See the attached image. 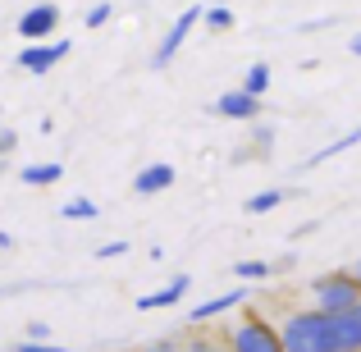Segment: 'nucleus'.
Listing matches in <instances>:
<instances>
[{"label": "nucleus", "instance_id": "f257e3e1", "mask_svg": "<svg viewBox=\"0 0 361 352\" xmlns=\"http://www.w3.org/2000/svg\"><path fill=\"white\" fill-rule=\"evenodd\" d=\"M283 352H343L334 334V316L320 307H298L279 320Z\"/></svg>", "mask_w": 361, "mask_h": 352}, {"label": "nucleus", "instance_id": "f03ea898", "mask_svg": "<svg viewBox=\"0 0 361 352\" xmlns=\"http://www.w3.org/2000/svg\"><path fill=\"white\" fill-rule=\"evenodd\" d=\"M220 334H224V344H229V352H283L279 325H270L265 316H252V311L238 316V320H229Z\"/></svg>", "mask_w": 361, "mask_h": 352}, {"label": "nucleus", "instance_id": "7ed1b4c3", "mask_svg": "<svg viewBox=\"0 0 361 352\" xmlns=\"http://www.w3.org/2000/svg\"><path fill=\"white\" fill-rule=\"evenodd\" d=\"M361 302V279L353 270H329L320 279H311V307L329 311V316H343Z\"/></svg>", "mask_w": 361, "mask_h": 352}, {"label": "nucleus", "instance_id": "20e7f679", "mask_svg": "<svg viewBox=\"0 0 361 352\" xmlns=\"http://www.w3.org/2000/svg\"><path fill=\"white\" fill-rule=\"evenodd\" d=\"M202 18H206V9H197V5H188V9H183V14H178V18H174V23H169V32H165V37H160V46H156V51H151V69H165V64H169V60H174V55H178V51H183V42H188V32H192V28H197V23H202Z\"/></svg>", "mask_w": 361, "mask_h": 352}, {"label": "nucleus", "instance_id": "39448f33", "mask_svg": "<svg viewBox=\"0 0 361 352\" xmlns=\"http://www.w3.org/2000/svg\"><path fill=\"white\" fill-rule=\"evenodd\" d=\"M14 28H18V37H23V42H55V28H60V5L42 0V5H32Z\"/></svg>", "mask_w": 361, "mask_h": 352}, {"label": "nucleus", "instance_id": "423d86ee", "mask_svg": "<svg viewBox=\"0 0 361 352\" xmlns=\"http://www.w3.org/2000/svg\"><path fill=\"white\" fill-rule=\"evenodd\" d=\"M64 55H69V42H60V37H55V42H27L23 51H18V69L23 73H51Z\"/></svg>", "mask_w": 361, "mask_h": 352}, {"label": "nucleus", "instance_id": "0eeeda50", "mask_svg": "<svg viewBox=\"0 0 361 352\" xmlns=\"http://www.w3.org/2000/svg\"><path fill=\"white\" fill-rule=\"evenodd\" d=\"M247 302V289H229V293H215V298H206V302H197L192 311H188V325H211L215 316H229V311H238Z\"/></svg>", "mask_w": 361, "mask_h": 352}, {"label": "nucleus", "instance_id": "6e6552de", "mask_svg": "<svg viewBox=\"0 0 361 352\" xmlns=\"http://www.w3.org/2000/svg\"><path fill=\"white\" fill-rule=\"evenodd\" d=\"M215 115L238 119V123H252L256 115H261V97H252L247 87H233V92H224V97L215 101Z\"/></svg>", "mask_w": 361, "mask_h": 352}, {"label": "nucleus", "instance_id": "1a4fd4ad", "mask_svg": "<svg viewBox=\"0 0 361 352\" xmlns=\"http://www.w3.org/2000/svg\"><path fill=\"white\" fill-rule=\"evenodd\" d=\"M174 178H178V169L165 165V160H156V165H147V169H137V174H133V193H137V197L169 193V188H174Z\"/></svg>", "mask_w": 361, "mask_h": 352}, {"label": "nucleus", "instance_id": "9d476101", "mask_svg": "<svg viewBox=\"0 0 361 352\" xmlns=\"http://www.w3.org/2000/svg\"><path fill=\"white\" fill-rule=\"evenodd\" d=\"M188 289H192V274H174V279L165 284V289H151L137 298V311H160V307H178V302L188 298Z\"/></svg>", "mask_w": 361, "mask_h": 352}, {"label": "nucleus", "instance_id": "9b49d317", "mask_svg": "<svg viewBox=\"0 0 361 352\" xmlns=\"http://www.w3.org/2000/svg\"><path fill=\"white\" fill-rule=\"evenodd\" d=\"M334 334L343 352H361V302L353 311H343V316H334Z\"/></svg>", "mask_w": 361, "mask_h": 352}, {"label": "nucleus", "instance_id": "f8f14e48", "mask_svg": "<svg viewBox=\"0 0 361 352\" xmlns=\"http://www.w3.org/2000/svg\"><path fill=\"white\" fill-rule=\"evenodd\" d=\"M18 178H23L27 188H51L64 178V165H55V160H46V165H23L18 169Z\"/></svg>", "mask_w": 361, "mask_h": 352}, {"label": "nucleus", "instance_id": "ddd939ff", "mask_svg": "<svg viewBox=\"0 0 361 352\" xmlns=\"http://www.w3.org/2000/svg\"><path fill=\"white\" fill-rule=\"evenodd\" d=\"M274 206H283V188H265V193H252L243 202V211L247 215H270Z\"/></svg>", "mask_w": 361, "mask_h": 352}, {"label": "nucleus", "instance_id": "4468645a", "mask_svg": "<svg viewBox=\"0 0 361 352\" xmlns=\"http://www.w3.org/2000/svg\"><path fill=\"white\" fill-rule=\"evenodd\" d=\"M357 142H361V128L343 133V138H338V142H329V147H320L316 156L307 160V165H320V160H334V156H343V151H353V147H357Z\"/></svg>", "mask_w": 361, "mask_h": 352}, {"label": "nucleus", "instance_id": "2eb2a0df", "mask_svg": "<svg viewBox=\"0 0 361 352\" xmlns=\"http://www.w3.org/2000/svg\"><path fill=\"white\" fill-rule=\"evenodd\" d=\"M60 215H64V220H97L101 206L92 202V197H69V202L60 206Z\"/></svg>", "mask_w": 361, "mask_h": 352}, {"label": "nucleus", "instance_id": "dca6fc26", "mask_svg": "<svg viewBox=\"0 0 361 352\" xmlns=\"http://www.w3.org/2000/svg\"><path fill=\"white\" fill-rule=\"evenodd\" d=\"M270 78H274V73H270V64H265V60H256V64H252V69H247V78H243V87H247V92H252V97H265V92H270Z\"/></svg>", "mask_w": 361, "mask_h": 352}, {"label": "nucleus", "instance_id": "f3484780", "mask_svg": "<svg viewBox=\"0 0 361 352\" xmlns=\"http://www.w3.org/2000/svg\"><path fill=\"white\" fill-rule=\"evenodd\" d=\"M183 352H229V344H224V334H206V329H197V334H188Z\"/></svg>", "mask_w": 361, "mask_h": 352}, {"label": "nucleus", "instance_id": "a211bd4d", "mask_svg": "<svg viewBox=\"0 0 361 352\" xmlns=\"http://www.w3.org/2000/svg\"><path fill=\"white\" fill-rule=\"evenodd\" d=\"M233 274H238V279H270L274 261H238V265H233Z\"/></svg>", "mask_w": 361, "mask_h": 352}, {"label": "nucleus", "instance_id": "6ab92c4d", "mask_svg": "<svg viewBox=\"0 0 361 352\" xmlns=\"http://www.w3.org/2000/svg\"><path fill=\"white\" fill-rule=\"evenodd\" d=\"M202 23L211 28V32H229V28H233V9L229 5H215V9H206Z\"/></svg>", "mask_w": 361, "mask_h": 352}, {"label": "nucleus", "instance_id": "aec40b11", "mask_svg": "<svg viewBox=\"0 0 361 352\" xmlns=\"http://www.w3.org/2000/svg\"><path fill=\"white\" fill-rule=\"evenodd\" d=\"M274 151V128H256L252 133V156H270Z\"/></svg>", "mask_w": 361, "mask_h": 352}, {"label": "nucleus", "instance_id": "412c9836", "mask_svg": "<svg viewBox=\"0 0 361 352\" xmlns=\"http://www.w3.org/2000/svg\"><path fill=\"white\" fill-rule=\"evenodd\" d=\"M14 352H69V348H60V344H51V339H23Z\"/></svg>", "mask_w": 361, "mask_h": 352}, {"label": "nucleus", "instance_id": "4be33fe9", "mask_svg": "<svg viewBox=\"0 0 361 352\" xmlns=\"http://www.w3.org/2000/svg\"><path fill=\"white\" fill-rule=\"evenodd\" d=\"M110 14H115V9L101 0V5H92V9H87V18H82V23H87V28H101V23H110Z\"/></svg>", "mask_w": 361, "mask_h": 352}, {"label": "nucleus", "instance_id": "5701e85b", "mask_svg": "<svg viewBox=\"0 0 361 352\" xmlns=\"http://www.w3.org/2000/svg\"><path fill=\"white\" fill-rule=\"evenodd\" d=\"M18 151V133L14 128H0V160H9Z\"/></svg>", "mask_w": 361, "mask_h": 352}, {"label": "nucleus", "instance_id": "b1692460", "mask_svg": "<svg viewBox=\"0 0 361 352\" xmlns=\"http://www.w3.org/2000/svg\"><path fill=\"white\" fill-rule=\"evenodd\" d=\"M123 252H128V243H119V238H115V243H101L97 247V261H115V256H123Z\"/></svg>", "mask_w": 361, "mask_h": 352}, {"label": "nucleus", "instance_id": "393cba45", "mask_svg": "<svg viewBox=\"0 0 361 352\" xmlns=\"http://www.w3.org/2000/svg\"><path fill=\"white\" fill-rule=\"evenodd\" d=\"M142 352H183V348H178L174 339H156V344H147Z\"/></svg>", "mask_w": 361, "mask_h": 352}, {"label": "nucleus", "instance_id": "a878e982", "mask_svg": "<svg viewBox=\"0 0 361 352\" xmlns=\"http://www.w3.org/2000/svg\"><path fill=\"white\" fill-rule=\"evenodd\" d=\"M27 339H51V325H46V320H32V325H27Z\"/></svg>", "mask_w": 361, "mask_h": 352}, {"label": "nucleus", "instance_id": "bb28decb", "mask_svg": "<svg viewBox=\"0 0 361 352\" xmlns=\"http://www.w3.org/2000/svg\"><path fill=\"white\" fill-rule=\"evenodd\" d=\"M334 18H311V23H302V32H320V28H329Z\"/></svg>", "mask_w": 361, "mask_h": 352}, {"label": "nucleus", "instance_id": "cd10ccee", "mask_svg": "<svg viewBox=\"0 0 361 352\" xmlns=\"http://www.w3.org/2000/svg\"><path fill=\"white\" fill-rule=\"evenodd\" d=\"M348 51H353V55H357V60H361V32L353 37V42H348Z\"/></svg>", "mask_w": 361, "mask_h": 352}, {"label": "nucleus", "instance_id": "c85d7f7f", "mask_svg": "<svg viewBox=\"0 0 361 352\" xmlns=\"http://www.w3.org/2000/svg\"><path fill=\"white\" fill-rule=\"evenodd\" d=\"M5 169H9V160H0V178H5Z\"/></svg>", "mask_w": 361, "mask_h": 352}, {"label": "nucleus", "instance_id": "c756f323", "mask_svg": "<svg viewBox=\"0 0 361 352\" xmlns=\"http://www.w3.org/2000/svg\"><path fill=\"white\" fill-rule=\"evenodd\" d=\"M353 274H357V279H361V261H357V265H353Z\"/></svg>", "mask_w": 361, "mask_h": 352}, {"label": "nucleus", "instance_id": "7c9ffc66", "mask_svg": "<svg viewBox=\"0 0 361 352\" xmlns=\"http://www.w3.org/2000/svg\"><path fill=\"white\" fill-rule=\"evenodd\" d=\"M0 128H5V123H0Z\"/></svg>", "mask_w": 361, "mask_h": 352}]
</instances>
